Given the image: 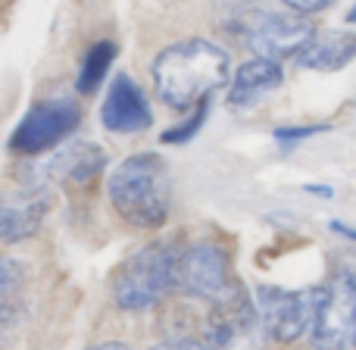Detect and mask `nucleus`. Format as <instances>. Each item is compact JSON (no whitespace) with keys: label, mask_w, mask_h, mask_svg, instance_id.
Returning a JSON list of instances; mask_svg holds the SVG:
<instances>
[{"label":"nucleus","mask_w":356,"mask_h":350,"mask_svg":"<svg viewBox=\"0 0 356 350\" xmlns=\"http://www.w3.org/2000/svg\"><path fill=\"white\" fill-rule=\"evenodd\" d=\"M263 328L257 303H250L241 291H228L216 301V313L209 319V347L213 350H250L257 344V332Z\"/></svg>","instance_id":"1a4fd4ad"},{"label":"nucleus","mask_w":356,"mask_h":350,"mask_svg":"<svg viewBox=\"0 0 356 350\" xmlns=\"http://www.w3.org/2000/svg\"><path fill=\"white\" fill-rule=\"evenodd\" d=\"M106 166V154L91 141H75L69 148L56 150L47 160L44 173L60 184H88L94 175H100V169Z\"/></svg>","instance_id":"f8f14e48"},{"label":"nucleus","mask_w":356,"mask_h":350,"mask_svg":"<svg viewBox=\"0 0 356 350\" xmlns=\"http://www.w3.org/2000/svg\"><path fill=\"white\" fill-rule=\"evenodd\" d=\"M322 288H300V291H288V288H259L257 291V310H259V322L263 332L275 341H297L300 335L313 332L316 316H319Z\"/></svg>","instance_id":"20e7f679"},{"label":"nucleus","mask_w":356,"mask_h":350,"mask_svg":"<svg viewBox=\"0 0 356 350\" xmlns=\"http://www.w3.org/2000/svg\"><path fill=\"white\" fill-rule=\"evenodd\" d=\"M228 79V56L216 44L191 38L166 47L154 60L156 94L175 110L203 104Z\"/></svg>","instance_id":"f257e3e1"},{"label":"nucleus","mask_w":356,"mask_h":350,"mask_svg":"<svg viewBox=\"0 0 356 350\" xmlns=\"http://www.w3.org/2000/svg\"><path fill=\"white\" fill-rule=\"evenodd\" d=\"M150 350H213V347L203 344V341H194V338H169V341H163V344H156Z\"/></svg>","instance_id":"a211bd4d"},{"label":"nucleus","mask_w":356,"mask_h":350,"mask_svg":"<svg viewBox=\"0 0 356 350\" xmlns=\"http://www.w3.org/2000/svg\"><path fill=\"white\" fill-rule=\"evenodd\" d=\"M322 125H309V129H278L275 132V138L278 141H300V138H307V135H316Z\"/></svg>","instance_id":"6ab92c4d"},{"label":"nucleus","mask_w":356,"mask_h":350,"mask_svg":"<svg viewBox=\"0 0 356 350\" xmlns=\"http://www.w3.org/2000/svg\"><path fill=\"white\" fill-rule=\"evenodd\" d=\"M347 22H350V25H356V6H353L350 13H347Z\"/></svg>","instance_id":"5701e85b"},{"label":"nucleus","mask_w":356,"mask_h":350,"mask_svg":"<svg viewBox=\"0 0 356 350\" xmlns=\"http://www.w3.org/2000/svg\"><path fill=\"white\" fill-rule=\"evenodd\" d=\"M316 29L300 13H253L244 25V38L266 60H284L294 56L313 41Z\"/></svg>","instance_id":"423d86ee"},{"label":"nucleus","mask_w":356,"mask_h":350,"mask_svg":"<svg viewBox=\"0 0 356 350\" xmlns=\"http://www.w3.org/2000/svg\"><path fill=\"white\" fill-rule=\"evenodd\" d=\"M113 60H116V44H113V41L94 44V47L85 54V60H81L79 75H75V91L85 94V97L97 91L100 81H104L106 72H110Z\"/></svg>","instance_id":"2eb2a0df"},{"label":"nucleus","mask_w":356,"mask_h":350,"mask_svg":"<svg viewBox=\"0 0 356 350\" xmlns=\"http://www.w3.org/2000/svg\"><path fill=\"white\" fill-rule=\"evenodd\" d=\"M110 200L116 213L135 228H160L172 207V182L163 157L138 154L122 160L110 175Z\"/></svg>","instance_id":"f03ea898"},{"label":"nucleus","mask_w":356,"mask_h":350,"mask_svg":"<svg viewBox=\"0 0 356 350\" xmlns=\"http://www.w3.org/2000/svg\"><path fill=\"white\" fill-rule=\"evenodd\" d=\"M282 66L278 60H266V56H257V60L244 63L238 69L232 81V91H228V100L232 106H250V104H259L266 94H272L278 85H282Z\"/></svg>","instance_id":"4468645a"},{"label":"nucleus","mask_w":356,"mask_h":350,"mask_svg":"<svg viewBox=\"0 0 356 350\" xmlns=\"http://www.w3.org/2000/svg\"><path fill=\"white\" fill-rule=\"evenodd\" d=\"M203 119H207V100H203L200 110H197L194 116L188 119V122H181L178 129H169L166 135H163V141H166V144H184V141H191V138H194V132H200Z\"/></svg>","instance_id":"dca6fc26"},{"label":"nucleus","mask_w":356,"mask_h":350,"mask_svg":"<svg viewBox=\"0 0 356 350\" xmlns=\"http://www.w3.org/2000/svg\"><path fill=\"white\" fill-rule=\"evenodd\" d=\"M50 209V191L41 184H29V188H16L3 197L0 207V238L3 244H16L38 232Z\"/></svg>","instance_id":"9d476101"},{"label":"nucleus","mask_w":356,"mask_h":350,"mask_svg":"<svg viewBox=\"0 0 356 350\" xmlns=\"http://www.w3.org/2000/svg\"><path fill=\"white\" fill-rule=\"evenodd\" d=\"M332 228H334V232H341V234H350V238H356V232H353V228H344V225H341V222H332Z\"/></svg>","instance_id":"4be33fe9"},{"label":"nucleus","mask_w":356,"mask_h":350,"mask_svg":"<svg viewBox=\"0 0 356 350\" xmlns=\"http://www.w3.org/2000/svg\"><path fill=\"white\" fill-rule=\"evenodd\" d=\"M307 191H313V194H322V197H332V188H322V184H309Z\"/></svg>","instance_id":"aec40b11"},{"label":"nucleus","mask_w":356,"mask_h":350,"mask_svg":"<svg viewBox=\"0 0 356 350\" xmlns=\"http://www.w3.org/2000/svg\"><path fill=\"white\" fill-rule=\"evenodd\" d=\"M228 257L216 244H194L178 253L175 288L200 301H222L228 294Z\"/></svg>","instance_id":"6e6552de"},{"label":"nucleus","mask_w":356,"mask_h":350,"mask_svg":"<svg viewBox=\"0 0 356 350\" xmlns=\"http://www.w3.org/2000/svg\"><path fill=\"white\" fill-rule=\"evenodd\" d=\"M350 60H356L353 31H316L313 41L297 54V63L303 69H316V72H338Z\"/></svg>","instance_id":"ddd939ff"},{"label":"nucleus","mask_w":356,"mask_h":350,"mask_svg":"<svg viewBox=\"0 0 356 350\" xmlns=\"http://www.w3.org/2000/svg\"><path fill=\"white\" fill-rule=\"evenodd\" d=\"M91 350H129L125 344H116V341H110V344H100V347H91Z\"/></svg>","instance_id":"412c9836"},{"label":"nucleus","mask_w":356,"mask_h":350,"mask_svg":"<svg viewBox=\"0 0 356 350\" xmlns=\"http://www.w3.org/2000/svg\"><path fill=\"white\" fill-rule=\"evenodd\" d=\"M334 0H284V6L294 13H300V16H313V13H322L325 6H332Z\"/></svg>","instance_id":"f3484780"},{"label":"nucleus","mask_w":356,"mask_h":350,"mask_svg":"<svg viewBox=\"0 0 356 350\" xmlns=\"http://www.w3.org/2000/svg\"><path fill=\"white\" fill-rule=\"evenodd\" d=\"M313 344L319 350H356V278L338 276L325 288Z\"/></svg>","instance_id":"0eeeda50"},{"label":"nucleus","mask_w":356,"mask_h":350,"mask_svg":"<svg viewBox=\"0 0 356 350\" xmlns=\"http://www.w3.org/2000/svg\"><path fill=\"white\" fill-rule=\"evenodd\" d=\"M79 122H81V110L75 100H69V97L41 100V104H35L25 113L22 122L10 135V150L13 154H25V157L44 154L54 144H60L63 138L72 135Z\"/></svg>","instance_id":"39448f33"},{"label":"nucleus","mask_w":356,"mask_h":350,"mask_svg":"<svg viewBox=\"0 0 356 350\" xmlns=\"http://www.w3.org/2000/svg\"><path fill=\"white\" fill-rule=\"evenodd\" d=\"M100 122H104V129L122 132V135L144 132L154 122V113H150L147 100H144V91L135 85V79L119 75L110 85L104 104H100Z\"/></svg>","instance_id":"9b49d317"},{"label":"nucleus","mask_w":356,"mask_h":350,"mask_svg":"<svg viewBox=\"0 0 356 350\" xmlns=\"http://www.w3.org/2000/svg\"><path fill=\"white\" fill-rule=\"evenodd\" d=\"M178 250L172 244H147L135 250L113 278V297L122 310H147L175 288Z\"/></svg>","instance_id":"7ed1b4c3"}]
</instances>
